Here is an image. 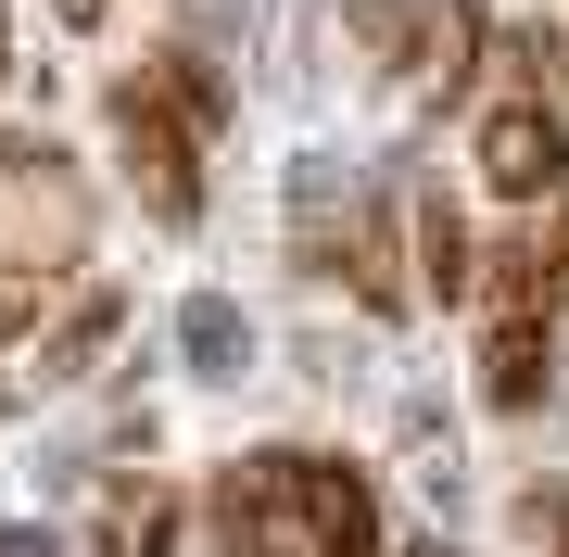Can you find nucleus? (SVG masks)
<instances>
[{
	"label": "nucleus",
	"mask_w": 569,
	"mask_h": 557,
	"mask_svg": "<svg viewBox=\"0 0 569 557\" xmlns=\"http://www.w3.org/2000/svg\"><path fill=\"white\" fill-rule=\"evenodd\" d=\"M203 519L228 557H380V481L355 456H305V444L228 456Z\"/></svg>",
	"instance_id": "obj_1"
},
{
	"label": "nucleus",
	"mask_w": 569,
	"mask_h": 557,
	"mask_svg": "<svg viewBox=\"0 0 569 557\" xmlns=\"http://www.w3.org/2000/svg\"><path fill=\"white\" fill-rule=\"evenodd\" d=\"M216 115H228V89H216L203 51H152L140 77H114V152H127V178H140V203L164 228L203 216V127Z\"/></svg>",
	"instance_id": "obj_2"
},
{
	"label": "nucleus",
	"mask_w": 569,
	"mask_h": 557,
	"mask_svg": "<svg viewBox=\"0 0 569 557\" xmlns=\"http://www.w3.org/2000/svg\"><path fill=\"white\" fill-rule=\"evenodd\" d=\"M89 267V178L51 140H0V317Z\"/></svg>",
	"instance_id": "obj_3"
},
{
	"label": "nucleus",
	"mask_w": 569,
	"mask_h": 557,
	"mask_svg": "<svg viewBox=\"0 0 569 557\" xmlns=\"http://www.w3.org/2000/svg\"><path fill=\"white\" fill-rule=\"evenodd\" d=\"M468 166L507 190V203H557L569 190V115L531 102V89H507V102L481 115V140H468Z\"/></svg>",
	"instance_id": "obj_4"
},
{
	"label": "nucleus",
	"mask_w": 569,
	"mask_h": 557,
	"mask_svg": "<svg viewBox=\"0 0 569 557\" xmlns=\"http://www.w3.org/2000/svg\"><path fill=\"white\" fill-rule=\"evenodd\" d=\"M481 392H493L507 418L557 406V317H531V305H493V342H481Z\"/></svg>",
	"instance_id": "obj_5"
},
{
	"label": "nucleus",
	"mask_w": 569,
	"mask_h": 557,
	"mask_svg": "<svg viewBox=\"0 0 569 557\" xmlns=\"http://www.w3.org/2000/svg\"><path fill=\"white\" fill-rule=\"evenodd\" d=\"M443 13H456V0H355V39H380L392 63H443Z\"/></svg>",
	"instance_id": "obj_6"
},
{
	"label": "nucleus",
	"mask_w": 569,
	"mask_h": 557,
	"mask_svg": "<svg viewBox=\"0 0 569 557\" xmlns=\"http://www.w3.org/2000/svg\"><path fill=\"white\" fill-rule=\"evenodd\" d=\"M418 291H443V305H456V291H481V253H468V216L443 203V190L418 203Z\"/></svg>",
	"instance_id": "obj_7"
},
{
	"label": "nucleus",
	"mask_w": 569,
	"mask_h": 557,
	"mask_svg": "<svg viewBox=\"0 0 569 557\" xmlns=\"http://www.w3.org/2000/svg\"><path fill=\"white\" fill-rule=\"evenodd\" d=\"M114 317H127L114 291H77V317H63V330L39 342V380H89V355L114 342Z\"/></svg>",
	"instance_id": "obj_8"
},
{
	"label": "nucleus",
	"mask_w": 569,
	"mask_h": 557,
	"mask_svg": "<svg viewBox=\"0 0 569 557\" xmlns=\"http://www.w3.org/2000/svg\"><path fill=\"white\" fill-rule=\"evenodd\" d=\"M519 89L569 115V26H519Z\"/></svg>",
	"instance_id": "obj_9"
},
{
	"label": "nucleus",
	"mask_w": 569,
	"mask_h": 557,
	"mask_svg": "<svg viewBox=\"0 0 569 557\" xmlns=\"http://www.w3.org/2000/svg\"><path fill=\"white\" fill-rule=\"evenodd\" d=\"M63 13H77V26H89V13H102V0H63Z\"/></svg>",
	"instance_id": "obj_10"
}]
</instances>
